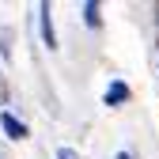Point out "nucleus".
Returning <instances> with one entry per match:
<instances>
[{
    "mask_svg": "<svg viewBox=\"0 0 159 159\" xmlns=\"http://www.w3.org/2000/svg\"><path fill=\"white\" fill-rule=\"evenodd\" d=\"M80 15H84V27L102 30V4H98V0H84V4H80Z\"/></svg>",
    "mask_w": 159,
    "mask_h": 159,
    "instance_id": "4",
    "label": "nucleus"
},
{
    "mask_svg": "<svg viewBox=\"0 0 159 159\" xmlns=\"http://www.w3.org/2000/svg\"><path fill=\"white\" fill-rule=\"evenodd\" d=\"M114 159H133V152H117V155H114Z\"/></svg>",
    "mask_w": 159,
    "mask_h": 159,
    "instance_id": "8",
    "label": "nucleus"
},
{
    "mask_svg": "<svg viewBox=\"0 0 159 159\" xmlns=\"http://www.w3.org/2000/svg\"><path fill=\"white\" fill-rule=\"evenodd\" d=\"M38 30H42V46L53 53L57 49V27H53V4H49V0L38 4Z\"/></svg>",
    "mask_w": 159,
    "mask_h": 159,
    "instance_id": "1",
    "label": "nucleus"
},
{
    "mask_svg": "<svg viewBox=\"0 0 159 159\" xmlns=\"http://www.w3.org/2000/svg\"><path fill=\"white\" fill-rule=\"evenodd\" d=\"M0 129H4V136H8V140H27V136H30V129H27V121H23V117H15L11 110H4V114H0Z\"/></svg>",
    "mask_w": 159,
    "mask_h": 159,
    "instance_id": "3",
    "label": "nucleus"
},
{
    "mask_svg": "<svg viewBox=\"0 0 159 159\" xmlns=\"http://www.w3.org/2000/svg\"><path fill=\"white\" fill-rule=\"evenodd\" d=\"M133 98V87L125 84V80H110V87L102 91V106H110V110H117V106H125Z\"/></svg>",
    "mask_w": 159,
    "mask_h": 159,
    "instance_id": "2",
    "label": "nucleus"
},
{
    "mask_svg": "<svg viewBox=\"0 0 159 159\" xmlns=\"http://www.w3.org/2000/svg\"><path fill=\"white\" fill-rule=\"evenodd\" d=\"M11 102V87H8V76L0 72V106H8Z\"/></svg>",
    "mask_w": 159,
    "mask_h": 159,
    "instance_id": "6",
    "label": "nucleus"
},
{
    "mask_svg": "<svg viewBox=\"0 0 159 159\" xmlns=\"http://www.w3.org/2000/svg\"><path fill=\"white\" fill-rule=\"evenodd\" d=\"M57 159H80L76 148H57Z\"/></svg>",
    "mask_w": 159,
    "mask_h": 159,
    "instance_id": "7",
    "label": "nucleus"
},
{
    "mask_svg": "<svg viewBox=\"0 0 159 159\" xmlns=\"http://www.w3.org/2000/svg\"><path fill=\"white\" fill-rule=\"evenodd\" d=\"M0 159H4V152H0Z\"/></svg>",
    "mask_w": 159,
    "mask_h": 159,
    "instance_id": "9",
    "label": "nucleus"
},
{
    "mask_svg": "<svg viewBox=\"0 0 159 159\" xmlns=\"http://www.w3.org/2000/svg\"><path fill=\"white\" fill-rule=\"evenodd\" d=\"M0 57L11 61V27H0Z\"/></svg>",
    "mask_w": 159,
    "mask_h": 159,
    "instance_id": "5",
    "label": "nucleus"
}]
</instances>
